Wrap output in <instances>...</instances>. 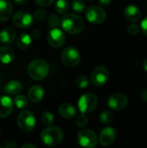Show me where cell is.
I'll return each instance as SVG.
<instances>
[{"instance_id":"cell-10","label":"cell","mask_w":147,"mask_h":148,"mask_svg":"<svg viewBox=\"0 0 147 148\" xmlns=\"http://www.w3.org/2000/svg\"><path fill=\"white\" fill-rule=\"evenodd\" d=\"M86 17L89 23L100 24L107 18V11L101 6H91L86 10Z\"/></svg>"},{"instance_id":"cell-42","label":"cell","mask_w":147,"mask_h":148,"mask_svg":"<svg viewBox=\"0 0 147 148\" xmlns=\"http://www.w3.org/2000/svg\"><path fill=\"white\" fill-rule=\"evenodd\" d=\"M0 134H1V132H0Z\"/></svg>"},{"instance_id":"cell-1","label":"cell","mask_w":147,"mask_h":148,"mask_svg":"<svg viewBox=\"0 0 147 148\" xmlns=\"http://www.w3.org/2000/svg\"><path fill=\"white\" fill-rule=\"evenodd\" d=\"M62 29L70 35L80 34L85 27L83 19L76 14H66L61 20Z\"/></svg>"},{"instance_id":"cell-34","label":"cell","mask_w":147,"mask_h":148,"mask_svg":"<svg viewBox=\"0 0 147 148\" xmlns=\"http://www.w3.org/2000/svg\"><path fill=\"white\" fill-rule=\"evenodd\" d=\"M140 29L142 30V32L147 36V16L143 19V21L141 22L140 24Z\"/></svg>"},{"instance_id":"cell-22","label":"cell","mask_w":147,"mask_h":148,"mask_svg":"<svg viewBox=\"0 0 147 148\" xmlns=\"http://www.w3.org/2000/svg\"><path fill=\"white\" fill-rule=\"evenodd\" d=\"M31 36L27 33H22L16 39V46L20 49H27L31 45Z\"/></svg>"},{"instance_id":"cell-15","label":"cell","mask_w":147,"mask_h":148,"mask_svg":"<svg viewBox=\"0 0 147 148\" xmlns=\"http://www.w3.org/2000/svg\"><path fill=\"white\" fill-rule=\"evenodd\" d=\"M13 12V4L10 0H0V22L8 21Z\"/></svg>"},{"instance_id":"cell-39","label":"cell","mask_w":147,"mask_h":148,"mask_svg":"<svg viewBox=\"0 0 147 148\" xmlns=\"http://www.w3.org/2000/svg\"><path fill=\"white\" fill-rule=\"evenodd\" d=\"M21 148H37L36 146H34V145H32V144H25V145H23V147Z\"/></svg>"},{"instance_id":"cell-21","label":"cell","mask_w":147,"mask_h":148,"mask_svg":"<svg viewBox=\"0 0 147 148\" xmlns=\"http://www.w3.org/2000/svg\"><path fill=\"white\" fill-rule=\"evenodd\" d=\"M3 91L8 95H18L22 91V84L18 81H10L4 86Z\"/></svg>"},{"instance_id":"cell-29","label":"cell","mask_w":147,"mask_h":148,"mask_svg":"<svg viewBox=\"0 0 147 148\" xmlns=\"http://www.w3.org/2000/svg\"><path fill=\"white\" fill-rule=\"evenodd\" d=\"M47 15H48V12H47V10H46L45 9H43V8H39V9H37V10L34 12V16H34V18L36 19L37 21H42V20H43V19L46 18Z\"/></svg>"},{"instance_id":"cell-14","label":"cell","mask_w":147,"mask_h":148,"mask_svg":"<svg viewBox=\"0 0 147 148\" xmlns=\"http://www.w3.org/2000/svg\"><path fill=\"white\" fill-rule=\"evenodd\" d=\"M13 110V101L7 95L0 96V118L8 117Z\"/></svg>"},{"instance_id":"cell-6","label":"cell","mask_w":147,"mask_h":148,"mask_svg":"<svg viewBox=\"0 0 147 148\" xmlns=\"http://www.w3.org/2000/svg\"><path fill=\"white\" fill-rule=\"evenodd\" d=\"M61 59L64 65L74 68L80 63L81 56L79 51L75 47H68L62 50Z\"/></svg>"},{"instance_id":"cell-11","label":"cell","mask_w":147,"mask_h":148,"mask_svg":"<svg viewBox=\"0 0 147 148\" xmlns=\"http://www.w3.org/2000/svg\"><path fill=\"white\" fill-rule=\"evenodd\" d=\"M47 40L49 44L55 49L62 47L66 41V36L65 34L58 28H54L52 29L47 36Z\"/></svg>"},{"instance_id":"cell-9","label":"cell","mask_w":147,"mask_h":148,"mask_svg":"<svg viewBox=\"0 0 147 148\" xmlns=\"http://www.w3.org/2000/svg\"><path fill=\"white\" fill-rule=\"evenodd\" d=\"M109 70L104 66L96 67L91 74V83L94 87L104 86L109 79Z\"/></svg>"},{"instance_id":"cell-2","label":"cell","mask_w":147,"mask_h":148,"mask_svg":"<svg viewBox=\"0 0 147 148\" xmlns=\"http://www.w3.org/2000/svg\"><path fill=\"white\" fill-rule=\"evenodd\" d=\"M42 142L49 147L59 145L63 140V132L58 127H49L41 133Z\"/></svg>"},{"instance_id":"cell-36","label":"cell","mask_w":147,"mask_h":148,"mask_svg":"<svg viewBox=\"0 0 147 148\" xmlns=\"http://www.w3.org/2000/svg\"><path fill=\"white\" fill-rule=\"evenodd\" d=\"M4 148H16V144L14 141H8L5 144Z\"/></svg>"},{"instance_id":"cell-38","label":"cell","mask_w":147,"mask_h":148,"mask_svg":"<svg viewBox=\"0 0 147 148\" xmlns=\"http://www.w3.org/2000/svg\"><path fill=\"white\" fill-rule=\"evenodd\" d=\"M14 1H15V3H16L20 4V5H22V4H25V3H27L28 2H29V0H14Z\"/></svg>"},{"instance_id":"cell-40","label":"cell","mask_w":147,"mask_h":148,"mask_svg":"<svg viewBox=\"0 0 147 148\" xmlns=\"http://www.w3.org/2000/svg\"><path fill=\"white\" fill-rule=\"evenodd\" d=\"M143 68H144L145 71H146L147 72V59L146 60H145L144 62H143Z\"/></svg>"},{"instance_id":"cell-5","label":"cell","mask_w":147,"mask_h":148,"mask_svg":"<svg viewBox=\"0 0 147 148\" xmlns=\"http://www.w3.org/2000/svg\"><path fill=\"white\" fill-rule=\"evenodd\" d=\"M17 126L23 132H31L36 126V118L34 114L29 110L22 111L17 116Z\"/></svg>"},{"instance_id":"cell-37","label":"cell","mask_w":147,"mask_h":148,"mask_svg":"<svg viewBox=\"0 0 147 148\" xmlns=\"http://www.w3.org/2000/svg\"><path fill=\"white\" fill-rule=\"evenodd\" d=\"M141 98L144 101L147 102V89H145L141 92Z\"/></svg>"},{"instance_id":"cell-7","label":"cell","mask_w":147,"mask_h":148,"mask_svg":"<svg viewBox=\"0 0 147 148\" xmlns=\"http://www.w3.org/2000/svg\"><path fill=\"white\" fill-rule=\"evenodd\" d=\"M77 141L81 147L84 148H94L97 145L96 134L89 129H82L78 133Z\"/></svg>"},{"instance_id":"cell-31","label":"cell","mask_w":147,"mask_h":148,"mask_svg":"<svg viewBox=\"0 0 147 148\" xmlns=\"http://www.w3.org/2000/svg\"><path fill=\"white\" fill-rule=\"evenodd\" d=\"M60 23V19L58 17V16H56L55 14H51L49 17V26L54 29V28H57L58 25Z\"/></svg>"},{"instance_id":"cell-24","label":"cell","mask_w":147,"mask_h":148,"mask_svg":"<svg viewBox=\"0 0 147 148\" xmlns=\"http://www.w3.org/2000/svg\"><path fill=\"white\" fill-rule=\"evenodd\" d=\"M69 8V3L68 0H57L55 3V10L59 14H65Z\"/></svg>"},{"instance_id":"cell-23","label":"cell","mask_w":147,"mask_h":148,"mask_svg":"<svg viewBox=\"0 0 147 148\" xmlns=\"http://www.w3.org/2000/svg\"><path fill=\"white\" fill-rule=\"evenodd\" d=\"M15 105L19 109H23L29 107V101L27 98L23 95H17L14 99Z\"/></svg>"},{"instance_id":"cell-19","label":"cell","mask_w":147,"mask_h":148,"mask_svg":"<svg viewBox=\"0 0 147 148\" xmlns=\"http://www.w3.org/2000/svg\"><path fill=\"white\" fill-rule=\"evenodd\" d=\"M16 38V31L12 28H4L0 32V42L3 44H10Z\"/></svg>"},{"instance_id":"cell-33","label":"cell","mask_w":147,"mask_h":148,"mask_svg":"<svg viewBox=\"0 0 147 148\" xmlns=\"http://www.w3.org/2000/svg\"><path fill=\"white\" fill-rule=\"evenodd\" d=\"M35 2L38 5L44 7V6H49V5L52 4L55 2V0H35Z\"/></svg>"},{"instance_id":"cell-28","label":"cell","mask_w":147,"mask_h":148,"mask_svg":"<svg viewBox=\"0 0 147 148\" xmlns=\"http://www.w3.org/2000/svg\"><path fill=\"white\" fill-rule=\"evenodd\" d=\"M75 84L80 88H86L88 85V79L86 75H80L76 78Z\"/></svg>"},{"instance_id":"cell-16","label":"cell","mask_w":147,"mask_h":148,"mask_svg":"<svg viewBox=\"0 0 147 148\" xmlns=\"http://www.w3.org/2000/svg\"><path fill=\"white\" fill-rule=\"evenodd\" d=\"M124 16L129 22L136 23L141 17V11L136 5L129 4L124 9Z\"/></svg>"},{"instance_id":"cell-26","label":"cell","mask_w":147,"mask_h":148,"mask_svg":"<svg viewBox=\"0 0 147 148\" xmlns=\"http://www.w3.org/2000/svg\"><path fill=\"white\" fill-rule=\"evenodd\" d=\"M71 7L75 12L81 13L86 8V4L82 0H73V2L71 3Z\"/></svg>"},{"instance_id":"cell-18","label":"cell","mask_w":147,"mask_h":148,"mask_svg":"<svg viewBox=\"0 0 147 148\" xmlns=\"http://www.w3.org/2000/svg\"><path fill=\"white\" fill-rule=\"evenodd\" d=\"M14 58L15 52L11 48L8 46H3L0 48V62L3 64H9L13 62Z\"/></svg>"},{"instance_id":"cell-35","label":"cell","mask_w":147,"mask_h":148,"mask_svg":"<svg viewBox=\"0 0 147 148\" xmlns=\"http://www.w3.org/2000/svg\"><path fill=\"white\" fill-rule=\"evenodd\" d=\"M99 3L103 7H107L111 4V0H99Z\"/></svg>"},{"instance_id":"cell-4","label":"cell","mask_w":147,"mask_h":148,"mask_svg":"<svg viewBox=\"0 0 147 148\" xmlns=\"http://www.w3.org/2000/svg\"><path fill=\"white\" fill-rule=\"evenodd\" d=\"M98 105V98L93 93L82 95L78 101V108L81 114H88L94 111Z\"/></svg>"},{"instance_id":"cell-17","label":"cell","mask_w":147,"mask_h":148,"mask_svg":"<svg viewBox=\"0 0 147 148\" xmlns=\"http://www.w3.org/2000/svg\"><path fill=\"white\" fill-rule=\"evenodd\" d=\"M44 96V89L39 85L33 86L28 92V97L32 102H40Z\"/></svg>"},{"instance_id":"cell-8","label":"cell","mask_w":147,"mask_h":148,"mask_svg":"<svg viewBox=\"0 0 147 148\" xmlns=\"http://www.w3.org/2000/svg\"><path fill=\"white\" fill-rule=\"evenodd\" d=\"M12 22L15 26L20 29H29L32 26L34 16L28 11L19 10L12 16Z\"/></svg>"},{"instance_id":"cell-27","label":"cell","mask_w":147,"mask_h":148,"mask_svg":"<svg viewBox=\"0 0 147 148\" xmlns=\"http://www.w3.org/2000/svg\"><path fill=\"white\" fill-rule=\"evenodd\" d=\"M113 119V114L110 111H104L100 115V121L103 124H109Z\"/></svg>"},{"instance_id":"cell-25","label":"cell","mask_w":147,"mask_h":148,"mask_svg":"<svg viewBox=\"0 0 147 148\" xmlns=\"http://www.w3.org/2000/svg\"><path fill=\"white\" fill-rule=\"evenodd\" d=\"M55 120V117L52 113L50 112H43L42 116H41V121L42 123L45 126H50L53 124Z\"/></svg>"},{"instance_id":"cell-41","label":"cell","mask_w":147,"mask_h":148,"mask_svg":"<svg viewBox=\"0 0 147 148\" xmlns=\"http://www.w3.org/2000/svg\"><path fill=\"white\" fill-rule=\"evenodd\" d=\"M88 1H94V0H88Z\"/></svg>"},{"instance_id":"cell-32","label":"cell","mask_w":147,"mask_h":148,"mask_svg":"<svg viewBox=\"0 0 147 148\" xmlns=\"http://www.w3.org/2000/svg\"><path fill=\"white\" fill-rule=\"evenodd\" d=\"M139 30H140V27L139 25H137V24H134V23L129 25L128 28H127V32L131 36H136V35H138L139 32Z\"/></svg>"},{"instance_id":"cell-30","label":"cell","mask_w":147,"mask_h":148,"mask_svg":"<svg viewBox=\"0 0 147 148\" xmlns=\"http://www.w3.org/2000/svg\"><path fill=\"white\" fill-rule=\"evenodd\" d=\"M88 119L86 115V114H81L80 115L77 116V119H76V125L82 128V127H85L87 125H88Z\"/></svg>"},{"instance_id":"cell-12","label":"cell","mask_w":147,"mask_h":148,"mask_svg":"<svg viewBox=\"0 0 147 148\" xmlns=\"http://www.w3.org/2000/svg\"><path fill=\"white\" fill-rule=\"evenodd\" d=\"M128 104V98L123 94H113L109 96L107 100V105L108 107L114 110V111H120L124 109Z\"/></svg>"},{"instance_id":"cell-3","label":"cell","mask_w":147,"mask_h":148,"mask_svg":"<svg viewBox=\"0 0 147 148\" xmlns=\"http://www.w3.org/2000/svg\"><path fill=\"white\" fill-rule=\"evenodd\" d=\"M49 70L47 62L41 59L33 60L28 66V74L29 77L36 81H41L46 78Z\"/></svg>"},{"instance_id":"cell-13","label":"cell","mask_w":147,"mask_h":148,"mask_svg":"<svg viewBox=\"0 0 147 148\" xmlns=\"http://www.w3.org/2000/svg\"><path fill=\"white\" fill-rule=\"evenodd\" d=\"M115 137H116L115 130L113 127H107L101 130L100 134L99 140L103 147H108L114 141Z\"/></svg>"},{"instance_id":"cell-43","label":"cell","mask_w":147,"mask_h":148,"mask_svg":"<svg viewBox=\"0 0 147 148\" xmlns=\"http://www.w3.org/2000/svg\"><path fill=\"white\" fill-rule=\"evenodd\" d=\"M0 148H2V147H0Z\"/></svg>"},{"instance_id":"cell-20","label":"cell","mask_w":147,"mask_h":148,"mask_svg":"<svg viewBox=\"0 0 147 148\" xmlns=\"http://www.w3.org/2000/svg\"><path fill=\"white\" fill-rule=\"evenodd\" d=\"M58 112L60 114V115L65 119H70L72 117H74L76 114V109L75 108L70 104V103H62L59 108H58Z\"/></svg>"}]
</instances>
